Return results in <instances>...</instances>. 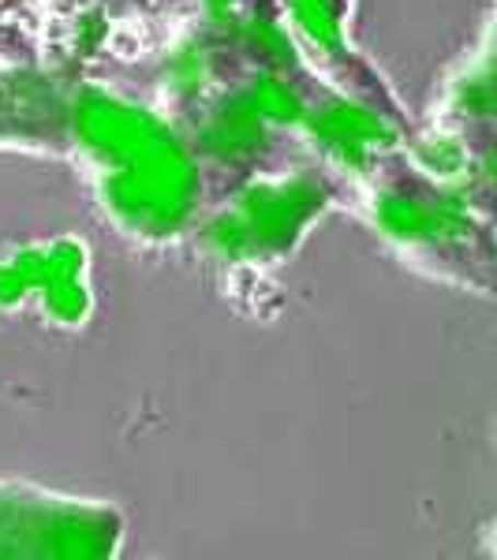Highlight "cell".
<instances>
[{
	"instance_id": "277c9868",
	"label": "cell",
	"mask_w": 497,
	"mask_h": 560,
	"mask_svg": "<svg viewBox=\"0 0 497 560\" xmlns=\"http://www.w3.org/2000/svg\"><path fill=\"white\" fill-rule=\"evenodd\" d=\"M311 131L314 142L325 150V158L340 161L351 173H359L363 165L378 158V150H385L396 139L390 124L378 113H370L363 105H325L322 113H311Z\"/></svg>"
},
{
	"instance_id": "7a4b0ae2",
	"label": "cell",
	"mask_w": 497,
	"mask_h": 560,
	"mask_svg": "<svg viewBox=\"0 0 497 560\" xmlns=\"http://www.w3.org/2000/svg\"><path fill=\"white\" fill-rule=\"evenodd\" d=\"M325 206V179L314 173H292L281 179L251 184L224 206L206 229V243L221 258L262 261L285 255L292 240L303 232Z\"/></svg>"
},
{
	"instance_id": "6da1fadb",
	"label": "cell",
	"mask_w": 497,
	"mask_h": 560,
	"mask_svg": "<svg viewBox=\"0 0 497 560\" xmlns=\"http://www.w3.org/2000/svg\"><path fill=\"white\" fill-rule=\"evenodd\" d=\"M71 124L97 168L105 210L135 236L169 240L198 206V165L169 124L120 97L90 94Z\"/></svg>"
},
{
	"instance_id": "3957f363",
	"label": "cell",
	"mask_w": 497,
	"mask_h": 560,
	"mask_svg": "<svg viewBox=\"0 0 497 560\" xmlns=\"http://www.w3.org/2000/svg\"><path fill=\"white\" fill-rule=\"evenodd\" d=\"M374 221L396 247L412 250V255H434L446 261L456 250H467L475 224L467 217V202L460 191L434 184L415 187H382L374 198Z\"/></svg>"
},
{
	"instance_id": "5b68a950",
	"label": "cell",
	"mask_w": 497,
	"mask_h": 560,
	"mask_svg": "<svg viewBox=\"0 0 497 560\" xmlns=\"http://www.w3.org/2000/svg\"><path fill=\"white\" fill-rule=\"evenodd\" d=\"M296 20H300V31L311 38L319 49H337L340 45V15H345V4L340 0H292Z\"/></svg>"
}]
</instances>
